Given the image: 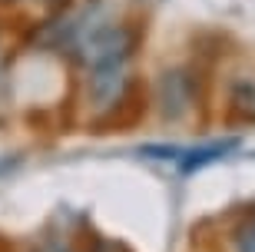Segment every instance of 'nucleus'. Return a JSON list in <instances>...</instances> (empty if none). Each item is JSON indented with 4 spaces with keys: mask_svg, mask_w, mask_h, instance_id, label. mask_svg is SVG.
<instances>
[{
    "mask_svg": "<svg viewBox=\"0 0 255 252\" xmlns=\"http://www.w3.org/2000/svg\"><path fill=\"white\" fill-rule=\"evenodd\" d=\"M142 113H146V93H142L139 83H132V80H129V83H123V90L116 93V106L106 113L96 126H100V133L126 130V126H132V123L139 120Z\"/></svg>",
    "mask_w": 255,
    "mask_h": 252,
    "instance_id": "2",
    "label": "nucleus"
},
{
    "mask_svg": "<svg viewBox=\"0 0 255 252\" xmlns=\"http://www.w3.org/2000/svg\"><path fill=\"white\" fill-rule=\"evenodd\" d=\"M229 123H255V83H236L229 93Z\"/></svg>",
    "mask_w": 255,
    "mask_h": 252,
    "instance_id": "4",
    "label": "nucleus"
},
{
    "mask_svg": "<svg viewBox=\"0 0 255 252\" xmlns=\"http://www.w3.org/2000/svg\"><path fill=\"white\" fill-rule=\"evenodd\" d=\"M182 146H156V143H149V146H142V156H152V159H176L179 156Z\"/></svg>",
    "mask_w": 255,
    "mask_h": 252,
    "instance_id": "6",
    "label": "nucleus"
},
{
    "mask_svg": "<svg viewBox=\"0 0 255 252\" xmlns=\"http://www.w3.org/2000/svg\"><path fill=\"white\" fill-rule=\"evenodd\" d=\"M132 30L123 23H113V27H103L90 33L83 43V60L90 63L93 73H120L126 63V56L132 53Z\"/></svg>",
    "mask_w": 255,
    "mask_h": 252,
    "instance_id": "1",
    "label": "nucleus"
},
{
    "mask_svg": "<svg viewBox=\"0 0 255 252\" xmlns=\"http://www.w3.org/2000/svg\"><path fill=\"white\" fill-rule=\"evenodd\" d=\"M0 252H13V246H10L7 239H0Z\"/></svg>",
    "mask_w": 255,
    "mask_h": 252,
    "instance_id": "7",
    "label": "nucleus"
},
{
    "mask_svg": "<svg viewBox=\"0 0 255 252\" xmlns=\"http://www.w3.org/2000/svg\"><path fill=\"white\" fill-rule=\"evenodd\" d=\"M236 249L239 252H255V209L246 213V219L236 229Z\"/></svg>",
    "mask_w": 255,
    "mask_h": 252,
    "instance_id": "5",
    "label": "nucleus"
},
{
    "mask_svg": "<svg viewBox=\"0 0 255 252\" xmlns=\"http://www.w3.org/2000/svg\"><path fill=\"white\" fill-rule=\"evenodd\" d=\"M232 150H239V140H236V136L206 143V146H192V150H179V156H176V159H179V173H182V176L199 173L202 166H209V163H216V159L229 156Z\"/></svg>",
    "mask_w": 255,
    "mask_h": 252,
    "instance_id": "3",
    "label": "nucleus"
}]
</instances>
